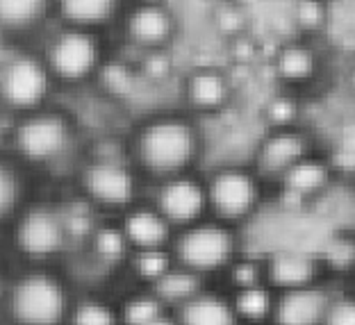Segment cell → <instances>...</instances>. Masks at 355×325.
<instances>
[{
	"mask_svg": "<svg viewBox=\"0 0 355 325\" xmlns=\"http://www.w3.org/2000/svg\"><path fill=\"white\" fill-rule=\"evenodd\" d=\"M269 67L278 87L305 94L319 82L324 73V53L319 48V39L298 35L285 37L273 48Z\"/></svg>",
	"mask_w": 355,
	"mask_h": 325,
	"instance_id": "cell-8",
	"label": "cell"
},
{
	"mask_svg": "<svg viewBox=\"0 0 355 325\" xmlns=\"http://www.w3.org/2000/svg\"><path fill=\"white\" fill-rule=\"evenodd\" d=\"M335 182H337V175L326 157L324 146H321L319 150L310 152L308 157H303L289 170H285L282 177L273 186L294 191L298 196H303L305 200L314 202L333 189Z\"/></svg>",
	"mask_w": 355,
	"mask_h": 325,
	"instance_id": "cell-18",
	"label": "cell"
},
{
	"mask_svg": "<svg viewBox=\"0 0 355 325\" xmlns=\"http://www.w3.org/2000/svg\"><path fill=\"white\" fill-rule=\"evenodd\" d=\"M71 237L73 234H71L64 212L48 205L26 209L14 225V246L32 262H48L58 257L67 248Z\"/></svg>",
	"mask_w": 355,
	"mask_h": 325,
	"instance_id": "cell-6",
	"label": "cell"
},
{
	"mask_svg": "<svg viewBox=\"0 0 355 325\" xmlns=\"http://www.w3.org/2000/svg\"><path fill=\"white\" fill-rule=\"evenodd\" d=\"M132 3H148V5H168V0H132Z\"/></svg>",
	"mask_w": 355,
	"mask_h": 325,
	"instance_id": "cell-40",
	"label": "cell"
},
{
	"mask_svg": "<svg viewBox=\"0 0 355 325\" xmlns=\"http://www.w3.org/2000/svg\"><path fill=\"white\" fill-rule=\"evenodd\" d=\"M214 23L216 30L225 39L237 37L241 32H248V14L244 10V5L237 3V0H221L214 10Z\"/></svg>",
	"mask_w": 355,
	"mask_h": 325,
	"instance_id": "cell-32",
	"label": "cell"
},
{
	"mask_svg": "<svg viewBox=\"0 0 355 325\" xmlns=\"http://www.w3.org/2000/svg\"><path fill=\"white\" fill-rule=\"evenodd\" d=\"M324 152L330 161V166H333V170H335L337 182L349 180L355 184V148L330 141L328 146H324Z\"/></svg>",
	"mask_w": 355,
	"mask_h": 325,
	"instance_id": "cell-36",
	"label": "cell"
},
{
	"mask_svg": "<svg viewBox=\"0 0 355 325\" xmlns=\"http://www.w3.org/2000/svg\"><path fill=\"white\" fill-rule=\"evenodd\" d=\"M0 282H3V275H0Z\"/></svg>",
	"mask_w": 355,
	"mask_h": 325,
	"instance_id": "cell-42",
	"label": "cell"
},
{
	"mask_svg": "<svg viewBox=\"0 0 355 325\" xmlns=\"http://www.w3.org/2000/svg\"><path fill=\"white\" fill-rule=\"evenodd\" d=\"M71 146V125L60 114H30L16 128V148L30 161H51Z\"/></svg>",
	"mask_w": 355,
	"mask_h": 325,
	"instance_id": "cell-12",
	"label": "cell"
},
{
	"mask_svg": "<svg viewBox=\"0 0 355 325\" xmlns=\"http://www.w3.org/2000/svg\"><path fill=\"white\" fill-rule=\"evenodd\" d=\"M121 0H60V12L73 28H94L107 23L119 12Z\"/></svg>",
	"mask_w": 355,
	"mask_h": 325,
	"instance_id": "cell-27",
	"label": "cell"
},
{
	"mask_svg": "<svg viewBox=\"0 0 355 325\" xmlns=\"http://www.w3.org/2000/svg\"><path fill=\"white\" fill-rule=\"evenodd\" d=\"M51 71L44 62L30 55H16L0 73V96L12 107L30 109L44 100Z\"/></svg>",
	"mask_w": 355,
	"mask_h": 325,
	"instance_id": "cell-13",
	"label": "cell"
},
{
	"mask_svg": "<svg viewBox=\"0 0 355 325\" xmlns=\"http://www.w3.org/2000/svg\"><path fill=\"white\" fill-rule=\"evenodd\" d=\"M164 314H168V310L148 287H141L137 294L128 296L119 307L121 325H148Z\"/></svg>",
	"mask_w": 355,
	"mask_h": 325,
	"instance_id": "cell-28",
	"label": "cell"
},
{
	"mask_svg": "<svg viewBox=\"0 0 355 325\" xmlns=\"http://www.w3.org/2000/svg\"><path fill=\"white\" fill-rule=\"evenodd\" d=\"M178 325H239L232 310L230 294L221 287H209L200 291L189 303L173 312Z\"/></svg>",
	"mask_w": 355,
	"mask_h": 325,
	"instance_id": "cell-19",
	"label": "cell"
},
{
	"mask_svg": "<svg viewBox=\"0 0 355 325\" xmlns=\"http://www.w3.org/2000/svg\"><path fill=\"white\" fill-rule=\"evenodd\" d=\"M278 291H273L269 284H255L239 291H232L230 303L237 314L239 325H271L273 310H276Z\"/></svg>",
	"mask_w": 355,
	"mask_h": 325,
	"instance_id": "cell-21",
	"label": "cell"
},
{
	"mask_svg": "<svg viewBox=\"0 0 355 325\" xmlns=\"http://www.w3.org/2000/svg\"><path fill=\"white\" fill-rule=\"evenodd\" d=\"M128 269L141 282V287H153L157 280L175 266V257L168 248H148V250H132L128 257Z\"/></svg>",
	"mask_w": 355,
	"mask_h": 325,
	"instance_id": "cell-26",
	"label": "cell"
},
{
	"mask_svg": "<svg viewBox=\"0 0 355 325\" xmlns=\"http://www.w3.org/2000/svg\"><path fill=\"white\" fill-rule=\"evenodd\" d=\"M207 287H209V280H205L203 275L175 264L162 280H157L148 289L155 291V296L162 300L168 312H175L178 307L189 303L191 298H196L200 291H205Z\"/></svg>",
	"mask_w": 355,
	"mask_h": 325,
	"instance_id": "cell-20",
	"label": "cell"
},
{
	"mask_svg": "<svg viewBox=\"0 0 355 325\" xmlns=\"http://www.w3.org/2000/svg\"><path fill=\"white\" fill-rule=\"evenodd\" d=\"M148 325H178V321H175L173 312H168V314L159 316V319H155V321H153V323H148Z\"/></svg>",
	"mask_w": 355,
	"mask_h": 325,
	"instance_id": "cell-39",
	"label": "cell"
},
{
	"mask_svg": "<svg viewBox=\"0 0 355 325\" xmlns=\"http://www.w3.org/2000/svg\"><path fill=\"white\" fill-rule=\"evenodd\" d=\"M150 202L171 223L175 232L209 216L205 177L196 175L193 170L159 180Z\"/></svg>",
	"mask_w": 355,
	"mask_h": 325,
	"instance_id": "cell-7",
	"label": "cell"
},
{
	"mask_svg": "<svg viewBox=\"0 0 355 325\" xmlns=\"http://www.w3.org/2000/svg\"><path fill=\"white\" fill-rule=\"evenodd\" d=\"M71 325H121L119 307L98 298H87L73 305L69 316Z\"/></svg>",
	"mask_w": 355,
	"mask_h": 325,
	"instance_id": "cell-31",
	"label": "cell"
},
{
	"mask_svg": "<svg viewBox=\"0 0 355 325\" xmlns=\"http://www.w3.org/2000/svg\"><path fill=\"white\" fill-rule=\"evenodd\" d=\"M94 255L105 264H125L132 248L128 243L121 225H105L92 234Z\"/></svg>",
	"mask_w": 355,
	"mask_h": 325,
	"instance_id": "cell-29",
	"label": "cell"
},
{
	"mask_svg": "<svg viewBox=\"0 0 355 325\" xmlns=\"http://www.w3.org/2000/svg\"><path fill=\"white\" fill-rule=\"evenodd\" d=\"M182 96L193 112H223L235 96L232 78L219 67H196L184 76Z\"/></svg>",
	"mask_w": 355,
	"mask_h": 325,
	"instance_id": "cell-16",
	"label": "cell"
},
{
	"mask_svg": "<svg viewBox=\"0 0 355 325\" xmlns=\"http://www.w3.org/2000/svg\"><path fill=\"white\" fill-rule=\"evenodd\" d=\"M244 248V234L239 227L221 223L212 216L178 230L171 241L175 264L203 275L205 280H219Z\"/></svg>",
	"mask_w": 355,
	"mask_h": 325,
	"instance_id": "cell-3",
	"label": "cell"
},
{
	"mask_svg": "<svg viewBox=\"0 0 355 325\" xmlns=\"http://www.w3.org/2000/svg\"><path fill=\"white\" fill-rule=\"evenodd\" d=\"M119 225L132 250L168 248L175 237L171 223L159 214V209L153 202H135L123 212Z\"/></svg>",
	"mask_w": 355,
	"mask_h": 325,
	"instance_id": "cell-17",
	"label": "cell"
},
{
	"mask_svg": "<svg viewBox=\"0 0 355 325\" xmlns=\"http://www.w3.org/2000/svg\"><path fill=\"white\" fill-rule=\"evenodd\" d=\"M209 216L232 227H244L262 212L271 198V184L251 161H228L205 175Z\"/></svg>",
	"mask_w": 355,
	"mask_h": 325,
	"instance_id": "cell-2",
	"label": "cell"
},
{
	"mask_svg": "<svg viewBox=\"0 0 355 325\" xmlns=\"http://www.w3.org/2000/svg\"><path fill=\"white\" fill-rule=\"evenodd\" d=\"M203 134L187 114H157L144 121L132 139V159L144 173L164 180L193 170Z\"/></svg>",
	"mask_w": 355,
	"mask_h": 325,
	"instance_id": "cell-1",
	"label": "cell"
},
{
	"mask_svg": "<svg viewBox=\"0 0 355 325\" xmlns=\"http://www.w3.org/2000/svg\"><path fill=\"white\" fill-rule=\"evenodd\" d=\"M101 44L83 28H71L53 39L48 48V71L62 80L78 82L98 69Z\"/></svg>",
	"mask_w": 355,
	"mask_h": 325,
	"instance_id": "cell-11",
	"label": "cell"
},
{
	"mask_svg": "<svg viewBox=\"0 0 355 325\" xmlns=\"http://www.w3.org/2000/svg\"><path fill=\"white\" fill-rule=\"evenodd\" d=\"M303 96L292 89L276 87L262 103V123L266 128H292L303 123Z\"/></svg>",
	"mask_w": 355,
	"mask_h": 325,
	"instance_id": "cell-22",
	"label": "cell"
},
{
	"mask_svg": "<svg viewBox=\"0 0 355 325\" xmlns=\"http://www.w3.org/2000/svg\"><path fill=\"white\" fill-rule=\"evenodd\" d=\"M335 289V282H321L294 291H280L271 325H324Z\"/></svg>",
	"mask_w": 355,
	"mask_h": 325,
	"instance_id": "cell-14",
	"label": "cell"
},
{
	"mask_svg": "<svg viewBox=\"0 0 355 325\" xmlns=\"http://www.w3.org/2000/svg\"><path fill=\"white\" fill-rule=\"evenodd\" d=\"M287 16L294 28V35L319 39L330 26L333 7L324 0H292Z\"/></svg>",
	"mask_w": 355,
	"mask_h": 325,
	"instance_id": "cell-23",
	"label": "cell"
},
{
	"mask_svg": "<svg viewBox=\"0 0 355 325\" xmlns=\"http://www.w3.org/2000/svg\"><path fill=\"white\" fill-rule=\"evenodd\" d=\"M228 53L239 67H253L262 55V42L253 32H241V35L228 39Z\"/></svg>",
	"mask_w": 355,
	"mask_h": 325,
	"instance_id": "cell-35",
	"label": "cell"
},
{
	"mask_svg": "<svg viewBox=\"0 0 355 325\" xmlns=\"http://www.w3.org/2000/svg\"><path fill=\"white\" fill-rule=\"evenodd\" d=\"M219 282H221L219 287L228 291V294L266 282L264 253H248V250L244 248L235 259H232L228 269L223 271Z\"/></svg>",
	"mask_w": 355,
	"mask_h": 325,
	"instance_id": "cell-25",
	"label": "cell"
},
{
	"mask_svg": "<svg viewBox=\"0 0 355 325\" xmlns=\"http://www.w3.org/2000/svg\"><path fill=\"white\" fill-rule=\"evenodd\" d=\"M83 186L87 196L98 207L125 212L139 202V180L130 164L116 157L94 159L83 170Z\"/></svg>",
	"mask_w": 355,
	"mask_h": 325,
	"instance_id": "cell-9",
	"label": "cell"
},
{
	"mask_svg": "<svg viewBox=\"0 0 355 325\" xmlns=\"http://www.w3.org/2000/svg\"><path fill=\"white\" fill-rule=\"evenodd\" d=\"M21 180L14 168L0 161V223L12 218L21 202Z\"/></svg>",
	"mask_w": 355,
	"mask_h": 325,
	"instance_id": "cell-33",
	"label": "cell"
},
{
	"mask_svg": "<svg viewBox=\"0 0 355 325\" xmlns=\"http://www.w3.org/2000/svg\"><path fill=\"white\" fill-rule=\"evenodd\" d=\"M344 87H346V91L355 98V57L349 62V67H346V71H344Z\"/></svg>",
	"mask_w": 355,
	"mask_h": 325,
	"instance_id": "cell-38",
	"label": "cell"
},
{
	"mask_svg": "<svg viewBox=\"0 0 355 325\" xmlns=\"http://www.w3.org/2000/svg\"><path fill=\"white\" fill-rule=\"evenodd\" d=\"M317 253L326 266L330 282L337 284V280L355 273V234L353 232L333 234L330 239H326V243Z\"/></svg>",
	"mask_w": 355,
	"mask_h": 325,
	"instance_id": "cell-24",
	"label": "cell"
},
{
	"mask_svg": "<svg viewBox=\"0 0 355 325\" xmlns=\"http://www.w3.org/2000/svg\"><path fill=\"white\" fill-rule=\"evenodd\" d=\"M5 307L14 325H64L73 303L58 275L35 269L16 278L5 294Z\"/></svg>",
	"mask_w": 355,
	"mask_h": 325,
	"instance_id": "cell-4",
	"label": "cell"
},
{
	"mask_svg": "<svg viewBox=\"0 0 355 325\" xmlns=\"http://www.w3.org/2000/svg\"><path fill=\"white\" fill-rule=\"evenodd\" d=\"M324 325H355V291L337 284L335 296L328 305Z\"/></svg>",
	"mask_w": 355,
	"mask_h": 325,
	"instance_id": "cell-34",
	"label": "cell"
},
{
	"mask_svg": "<svg viewBox=\"0 0 355 325\" xmlns=\"http://www.w3.org/2000/svg\"><path fill=\"white\" fill-rule=\"evenodd\" d=\"M178 19L168 5L132 3L125 14V35L144 51H164L175 37Z\"/></svg>",
	"mask_w": 355,
	"mask_h": 325,
	"instance_id": "cell-15",
	"label": "cell"
},
{
	"mask_svg": "<svg viewBox=\"0 0 355 325\" xmlns=\"http://www.w3.org/2000/svg\"><path fill=\"white\" fill-rule=\"evenodd\" d=\"M324 3H328L330 7H335V5H344V3H349V0H324Z\"/></svg>",
	"mask_w": 355,
	"mask_h": 325,
	"instance_id": "cell-41",
	"label": "cell"
},
{
	"mask_svg": "<svg viewBox=\"0 0 355 325\" xmlns=\"http://www.w3.org/2000/svg\"><path fill=\"white\" fill-rule=\"evenodd\" d=\"M48 0H0V26L10 30L30 28L42 19Z\"/></svg>",
	"mask_w": 355,
	"mask_h": 325,
	"instance_id": "cell-30",
	"label": "cell"
},
{
	"mask_svg": "<svg viewBox=\"0 0 355 325\" xmlns=\"http://www.w3.org/2000/svg\"><path fill=\"white\" fill-rule=\"evenodd\" d=\"M266 284L273 291H294L312 284L330 282L326 266L317 250L308 248H276L264 253Z\"/></svg>",
	"mask_w": 355,
	"mask_h": 325,
	"instance_id": "cell-10",
	"label": "cell"
},
{
	"mask_svg": "<svg viewBox=\"0 0 355 325\" xmlns=\"http://www.w3.org/2000/svg\"><path fill=\"white\" fill-rule=\"evenodd\" d=\"M330 141L349 146V148H355V116H346L342 118V123L337 125L335 137Z\"/></svg>",
	"mask_w": 355,
	"mask_h": 325,
	"instance_id": "cell-37",
	"label": "cell"
},
{
	"mask_svg": "<svg viewBox=\"0 0 355 325\" xmlns=\"http://www.w3.org/2000/svg\"><path fill=\"white\" fill-rule=\"evenodd\" d=\"M319 148L321 143L317 134L305 123L292 128H266L260 139L255 141L248 161L273 186L285 170Z\"/></svg>",
	"mask_w": 355,
	"mask_h": 325,
	"instance_id": "cell-5",
	"label": "cell"
}]
</instances>
